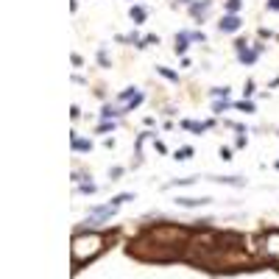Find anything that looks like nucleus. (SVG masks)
Listing matches in <instances>:
<instances>
[{
	"label": "nucleus",
	"instance_id": "20e7f679",
	"mask_svg": "<svg viewBox=\"0 0 279 279\" xmlns=\"http://www.w3.org/2000/svg\"><path fill=\"white\" fill-rule=\"evenodd\" d=\"M73 148H76V151H90L92 142L90 140H73Z\"/></svg>",
	"mask_w": 279,
	"mask_h": 279
},
{
	"label": "nucleus",
	"instance_id": "423d86ee",
	"mask_svg": "<svg viewBox=\"0 0 279 279\" xmlns=\"http://www.w3.org/2000/svg\"><path fill=\"white\" fill-rule=\"evenodd\" d=\"M132 20H137V22H142V20H145V11H142V8H132Z\"/></svg>",
	"mask_w": 279,
	"mask_h": 279
},
{
	"label": "nucleus",
	"instance_id": "f257e3e1",
	"mask_svg": "<svg viewBox=\"0 0 279 279\" xmlns=\"http://www.w3.org/2000/svg\"><path fill=\"white\" fill-rule=\"evenodd\" d=\"M106 246V237L98 235V232H87V235H76L73 237V265H84L95 260Z\"/></svg>",
	"mask_w": 279,
	"mask_h": 279
},
{
	"label": "nucleus",
	"instance_id": "6e6552de",
	"mask_svg": "<svg viewBox=\"0 0 279 279\" xmlns=\"http://www.w3.org/2000/svg\"><path fill=\"white\" fill-rule=\"evenodd\" d=\"M226 8H229V11H232V14H235V11H237V8H240V0H229V3H226Z\"/></svg>",
	"mask_w": 279,
	"mask_h": 279
},
{
	"label": "nucleus",
	"instance_id": "0eeeda50",
	"mask_svg": "<svg viewBox=\"0 0 279 279\" xmlns=\"http://www.w3.org/2000/svg\"><path fill=\"white\" fill-rule=\"evenodd\" d=\"M190 153H193V148H181V151H176V159H190Z\"/></svg>",
	"mask_w": 279,
	"mask_h": 279
},
{
	"label": "nucleus",
	"instance_id": "9d476101",
	"mask_svg": "<svg viewBox=\"0 0 279 279\" xmlns=\"http://www.w3.org/2000/svg\"><path fill=\"white\" fill-rule=\"evenodd\" d=\"M268 6H271L274 11H279V0H268Z\"/></svg>",
	"mask_w": 279,
	"mask_h": 279
},
{
	"label": "nucleus",
	"instance_id": "1a4fd4ad",
	"mask_svg": "<svg viewBox=\"0 0 279 279\" xmlns=\"http://www.w3.org/2000/svg\"><path fill=\"white\" fill-rule=\"evenodd\" d=\"M207 8H209V3H201V6L195 3V6H193V14H201V11H207Z\"/></svg>",
	"mask_w": 279,
	"mask_h": 279
},
{
	"label": "nucleus",
	"instance_id": "f03ea898",
	"mask_svg": "<svg viewBox=\"0 0 279 279\" xmlns=\"http://www.w3.org/2000/svg\"><path fill=\"white\" fill-rule=\"evenodd\" d=\"M263 254H268V257L279 260V229H271V232H265L263 235Z\"/></svg>",
	"mask_w": 279,
	"mask_h": 279
},
{
	"label": "nucleus",
	"instance_id": "7ed1b4c3",
	"mask_svg": "<svg viewBox=\"0 0 279 279\" xmlns=\"http://www.w3.org/2000/svg\"><path fill=\"white\" fill-rule=\"evenodd\" d=\"M218 25H221V31H237V28H240V17L229 14V17H223V20L218 22Z\"/></svg>",
	"mask_w": 279,
	"mask_h": 279
},
{
	"label": "nucleus",
	"instance_id": "39448f33",
	"mask_svg": "<svg viewBox=\"0 0 279 279\" xmlns=\"http://www.w3.org/2000/svg\"><path fill=\"white\" fill-rule=\"evenodd\" d=\"M187 50V36L181 34V36H176V53H184Z\"/></svg>",
	"mask_w": 279,
	"mask_h": 279
},
{
	"label": "nucleus",
	"instance_id": "9b49d317",
	"mask_svg": "<svg viewBox=\"0 0 279 279\" xmlns=\"http://www.w3.org/2000/svg\"><path fill=\"white\" fill-rule=\"evenodd\" d=\"M181 3H187V0H181Z\"/></svg>",
	"mask_w": 279,
	"mask_h": 279
}]
</instances>
